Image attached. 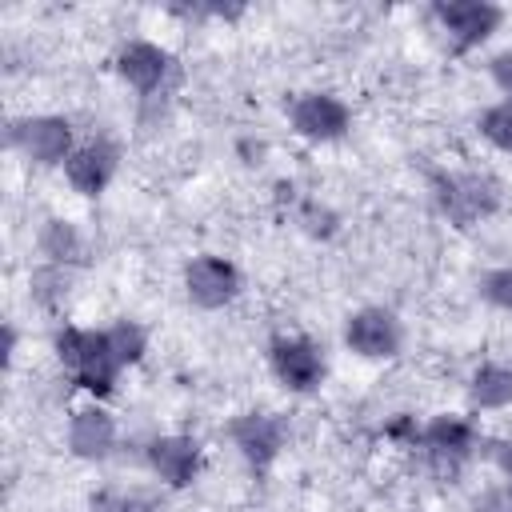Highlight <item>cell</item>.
I'll return each instance as SVG.
<instances>
[{
    "label": "cell",
    "instance_id": "obj_4",
    "mask_svg": "<svg viewBox=\"0 0 512 512\" xmlns=\"http://www.w3.org/2000/svg\"><path fill=\"white\" fill-rule=\"evenodd\" d=\"M268 368L280 380V388L304 396V392H316L324 384L328 360H324V348L312 336L280 332V336L268 340Z\"/></svg>",
    "mask_w": 512,
    "mask_h": 512
},
{
    "label": "cell",
    "instance_id": "obj_19",
    "mask_svg": "<svg viewBox=\"0 0 512 512\" xmlns=\"http://www.w3.org/2000/svg\"><path fill=\"white\" fill-rule=\"evenodd\" d=\"M104 332H108V348H112V356H116L120 368H132V364L144 360V352H148V328L140 320H128L124 316V320L108 324Z\"/></svg>",
    "mask_w": 512,
    "mask_h": 512
},
{
    "label": "cell",
    "instance_id": "obj_29",
    "mask_svg": "<svg viewBox=\"0 0 512 512\" xmlns=\"http://www.w3.org/2000/svg\"><path fill=\"white\" fill-rule=\"evenodd\" d=\"M16 360V324H4V364L12 368Z\"/></svg>",
    "mask_w": 512,
    "mask_h": 512
},
{
    "label": "cell",
    "instance_id": "obj_25",
    "mask_svg": "<svg viewBox=\"0 0 512 512\" xmlns=\"http://www.w3.org/2000/svg\"><path fill=\"white\" fill-rule=\"evenodd\" d=\"M420 432H424V424H420L412 412H396V416L384 424V440L404 444V448H420Z\"/></svg>",
    "mask_w": 512,
    "mask_h": 512
},
{
    "label": "cell",
    "instance_id": "obj_27",
    "mask_svg": "<svg viewBox=\"0 0 512 512\" xmlns=\"http://www.w3.org/2000/svg\"><path fill=\"white\" fill-rule=\"evenodd\" d=\"M488 80L500 88L504 100H512V48H504V52H496L488 60Z\"/></svg>",
    "mask_w": 512,
    "mask_h": 512
},
{
    "label": "cell",
    "instance_id": "obj_9",
    "mask_svg": "<svg viewBox=\"0 0 512 512\" xmlns=\"http://www.w3.org/2000/svg\"><path fill=\"white\" fill-rule=\"evenodd\" d=\"M288 124H292L296 136H304L312 144H332V140L348 136L352 108L336 92H300L288 104Z\"/></svg>",
    "mask_w": 512,
    "mask_h": 512
},
{
    "label": "cell",
    "instance_id": "obj_15",
    "mask_svg": "<svg viewBox=\"0 0 512 512\" xmlns=\"http://www.w3.org/2000/svg\"><path fill=\"white\" fill-rule=\"evenodd\" d=\"M480 444V428L460 416V412H436L424 420L420 432V448H440V452H460V456H476Z\"/></svg>",
    "mask_w": 512,
    "mask_h": 512
},
{
    "label": "cell",
    "instance_id": "obj_14",
    "mask_svg": "<svg viewBox=\"0 0 512 512\" xmlns=\"http://www.w3.org/2000/svg\"><path fill=\"white\" fill-rule=\"evenodd\" d=\"M36 248L44 256V264H60V268H80L88 264V236L80 232L76 220L64 216H48L36 232Z\"/></svg>",
    "mask_w": 512,
    "mask_h": 512
},
{
    "label": "cell",
    "instance_id": "obj_16",
    "mask_svg": "<svg viewBox=\"0 0 512 512\" xmlns=\"http://www.w3.org/2000/svg\"><path fill=\"white\" fill-rule=\"evenodd\" d=\"M468 400L480 412H500L512 404V364L508 360H484L468 376Z\"/></svg>",
    "mask_w": 512,
    "mask_h": 512
},
{
    "label": "cell",
    "instance_id": "obj_8",
    "mask_svg": "<svg viewBox=\"0 0 512 512\" xmlns=\"http://www.w3.org/2000/svg\"><path fill=\"white\" fill-rule=\"evenodd\" d=\"M432 16H436L440 32L452 40L456 52L480 48L504 24V8L492 4V0H436Z\"/></svg>",
    "mask_w": 512,
    "mask_h": 512
},
{
    "label": "cell",
    "instance_id": "obj_23",
    "mask_svg": "<svg viewBox=\"0 0 512 512\" xmlns=\"http://www.w3.org/2000/svg\"><path fill=\"white\" fill-rule=\"evenodd\" d=\"M480 300L500 308V312H512V264H500V268H488L476 284Z\"/></svg>",
    "mask_w": 512,
    "mask_h": 512
},
{
    "label": "cell",
    "instance_id": "obj_18",
    "mask_svg": "<svg viewBox=\"0 0 512 512\" xmlns=\"http://www.w3.org/2000/svg\"><path fill=\"white\" fill-rule=\"evenodd\" d=\"M72 292V268H60V264H36L28 272V296L36 308L44 312H56Z\"/></svg>",
    "mask_w": 512,
    "mask_h": 512
},
{
    "label": "cell",
    "instance_id": "obj_6",
    "mask_svg": "<svg viewBox=\"0 0 512 512\" xmlns=\"http://www.w3.org/2000/svg\"><path fill=\"white\" fill-rule=\"evenodd\" d=\"M240 288H244V276L228 256L200 252V256H192L184 264V296L204 312L228 308L240 296Z\"/></svg>",
    "mask_w": 512,
    "mask_h": 512
},
{
    "label": "cell",
    "instance_id": "obj_2",
    "mask_svg": "<svg viewBox=\"0 0 512 512\" xmlns=\"http://www.w3.org/2000/svg\"><path fill=\"white\" fill-rule=\"evenodd\" d=\"M432 200L440 216L456 228H472L488 216L500 212L504 204V184L484 172V168H456V172H436L432 176Z\"/></svg>",
    "mask_w": 512,
    "mask_h": 512
},
{
    "label": "cell",
    "instance_id": "obj_28",
    "mask_svg": "<svg viewBox=\"0 0 512 512\" xmlns=\"http://www.w3.org/2000/svg\"><path fill=\"white\" fill-rule=\"evenodd\" d=\"M264 152H268V144H264V140H252V136H244V140L236 144V156H240L244 164H260Z\"/></svg>",
    "mask_w": 512,
    "mask_h": 512
},
{
    "label": "cell",
    "instance_id": "obj_13",
    "mask_svg": "<svg viewBox=\"0 0 512 512\" xmlns=\"http://www.w3.org/2000/svg\"><path fill=\"white\" fill-rule=\"evenodd\" d=\"M116 440H120V428H116V416L104 408V404H84L72 412L68 420V452L76 460H108L116 452Z\"/></svg>",
    "mask_w": 512,
    "mask_h": 512
},
{
    "label": "cell",
    "instance_id": "obj_22",
    "mask_svg": "<svg viewBox=\"0 0 512 512\" xmlns=\"http://www.w3.org/2000/svg\"><path fill=\"white\" fill-rule=\"evenodd\" d=\"M420 460H424L428 480H436V484H460V476H464V468H468L472 456L440 452V448H420Z\"/></svg>",
    "mask_w": 512,
    "mask_h": 512
},
{
    "label": "cell",
    "instance_id": "obj_1",
    "mask_svg": "<svg viewBox=\"0 0 512 512\" xmlns=\"http://www.w3.org/2000/svg\"><path fill=\"white\" fill-rule=\"evenodd\" d=\"M52 352L64 364V372L72 376L76 388H84L88 396L104 400L116 392L120 380V364L108 348V332L104 328H80V324H64L52 332Z\"/></svg>",
    "mask_w": 512,
    "mask_h": 512
},
{
    "label": "cell",
    "instance_id": "obj_21",
    "mask_svg": "<svg viewBox=\"0 0 512 512\" xmlns=\"http://www.w3.org/2000/svg\"><path fill=\"white\" fill-rule=\"evenodd\" d=\"M476 132L496 148L512 156V100H496L476 116Z\"/></svg>",
    "mask_w": 512,
    "mask_h": 512
},
{
    "label": "cell",
    "instance_id": "obj_10",
    "mask_svg": "<svg viewBox=\"0 0 512 512\" xmlns=\"http://www.w3.org/2000/svg\"><path fill=\"white\" fill-rule=\"evenodd\" d=\"M172 72H176L172 52L160 48V44H152V40H128V44L116 52V76H120L132 92H140L144 100L164 96Z\"/></svg>",
    "mask_w": 512,
    "mask_h": 512
},
{
    "label": "cell",
    "instance_id": "obj_7",
    "mask_svg": "<svg viewBox=\"0 0 512 512\" xmlns=\"http://www.w3.org/2000/svg\"><path fill=\"white\" fill-rule=\"evenodd\" d=\"M228 440L232 448L240 452V460L252 468V472H264L276 464V456L284 452V440H288V428L276 412H260V408H248L240 416L228 420Z\"/></svg>",
    "mask_w": 512,
    "mask_h": 512
},
{
    "label": "cell",
    "instance_id": "obj_5",
    "mask_svg": "<svg viewBox=\"0 0 512 512\" xmlns=\"http://www.w3.org/2000/svg\"><path fill=\"white\" fill-rule=\"evenodd\" d=\"M344 344L360 360H396L404 348V324L384 304H364L344 320Z\"/></svg>",
    "mask_w": 512,
    "mask_h": 512
},
{
    "label": "cell",
    "instance_id": "obj_11",
    "mask_svg": "<svg viewBox=\"0 0 512 512\" xmlns=\"http://www.w3.org/2000/svg\"><path fill=\"white\" fill-rule=\"evenodd\" d=\"M144 464L164 488H188L204 468V448L184 432H168V436L148 440Z\"/></svg>",
    "mask_w": 512,
    "mask_h": 512
},
{
    "label": "cell",
    "instance_id": "obj_26",
    "mask_svg": "<svg viewBox=\"0 0 512 512\" xmlns=\"http://www.w3.org/2000/svg\"><path fill=\"white\" fill-rule=\"evenodd\" d=\"M472 508H476V512H512V480L488 484V488L476 496Z\"/></svg>",
    "mask_w": 512,
    "mask_h": 512
},
{
    "label": "cell",
    "instance_id": "obj_17",
    "mask_svg": "<svg viewBox=\"0 0 512 512\" xmlns=\"http://www.w3.org/2000/svg\"><path fill=\"white\" fill-rule=\"evenodd\" d=\"M88 512H168V500L152 488H100L88 496Z\"/></svg>",
    "mask_w": 512,
    "mask_h": 512
},
{
    "label": "cell",
    "instance_id": "obj_12",
    "mask_svg": "<svg viewBox=\"0 0 512 512\" xmlns=\"http://www.w3.org/2000/svg\"><path fill=\"white\" fill-rule=\"evenodd\" d=\"M116 168H120V148L108 136H92V140H80L64 160V180L80 196H100L112 184Z\"/></svg>",
    "mask_w": 512,
    "mask_h": 512
},
{
    "label": "cell",
    "instance_id": "obj_20",
    "mask_svg": "<svg viewBox=\"0 0 512 512\" xmlns=\"http://www.w3.org/2000/svg\"><path fill=\"white\" fill-rule=\"evenodd\" d=\"M296 224L312 240H332L340 232V212L316 196H304V200H296Z\"/></svg>",
    "mask_w": 512,
    "mask_h": 512
},
{
    "label": "cell",
    "instance_id": "obj_3",
    "mask_svg": "<svg viewBox=\"0 0 512 512\" xmlns=\"http://www.w3.org/2000/svg\"><path fill=\"white\" fill-rule=\"evenodd\" d=\"M76 128L68 116H20V120H8V148H16L24 160L40 164V168H64V160L72 156L76 148Z\"/></svg>",
    "mask_w": 512,
    "mask_h": 512
},
{
    "label": "cell",
    "instance_id": "obj_24",
    "mask_svg": "<svg viewBox=\"0 0 512 512\" xmlns=\"http://www.w3.org/2000/svg\"><path fill=\"white\" fill-rule=\"evenodd\" d=\"M476 456L488 460L504 480H512V436H480Z\"/></svg>",
    "mask_w": 512,
    "mask_h": 512
}]
</instances>
